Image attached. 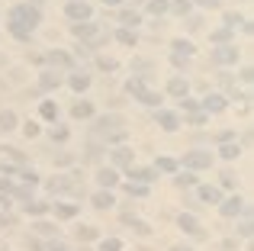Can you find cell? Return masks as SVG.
I'll use <instances>...</instances> for the list:
<instances>
[{"label":"cell","instance_id":"cell-2","mask_svg":"<svg viewBox=\"0 0 254 251\" xmlns=\"http://www.w3.org/2000/svg\"><path fill=\"white\" fill-rule=\"evenodd\" d=\"M212 161H216V155H212V151H206V148H187L184 158H180L177 164H184L187 171H193V174H196V171H209Z\"/></svg>","mask_w":254,"mask_h":251},{"label":"cell","instance_id":"cell-36","mask_svg":"<svg viewBox=\"0 0 254 251\" xmlns=\"http://www.w3.org/2000/svg\"><path fill=\"white\" fill-rule=\"evenodd\" d=\"M49 138H52V142H68V138H71V129L64 123H55L49 129Z\"/></svg>","mask_w":254,"mask_h":251},{"label":"cell","instance_id":"cell-27","mask_svg":"<svg viewBox=\"0 0 254 251\" xmlns=\"http://www.w3.org/2000/svg\"><path fill=\"white\" fill-rule=\"evenodd\" d=\"M177 168H180L177 158H168V155L155 158V171H158V174H177Z\"/></svg>","mask_w":254,"mask_h":251},{"label":"cell","instance_id":"cell-37","mask_svg":"<svg viewBox=\"0 0 254 251\" xmlns=\"http://www.w3.org/2000/svg\"><path fill=\"white\" fill-rule=\"evenodd\" d=\"M184 113H187V126H206V123H209V116H206L199 107H193V110H184Z\"/></svg>","mask_w":254,"mask_h":251},{"label":"cell","instance_id":"cell-10","mask_svg":"<svg viewBox=\"0 0 254 251\" xmlns=\"http://www.w3.org/2000/svg\"><path fill=\"white\" fill-rule=\"evenodd\" d=\"M196 200L206 203V206H219L222 203V187H216V184H196Z\"/></svg>","mask_w":254,"mask_h":251},{"label":"cell","instance_id":"cell-3","mask_svg":"<svg viewBox=\"0 0 254 251\" xmlns=\"http://www.w3.org/2000/svg\"><path fill=\"white\" fill-rule=\"evenodd\" d=\"M209 62H212V64H219V68H232V64H238V42H229V45H212Z\"/></svg>","mask_w":254,"mask_h":251},{"label":"cell","instance_id":"cell-7","mask_svg":"<svg viewBox=\"0 0 254 251\" xmlns=\"http://www.w3.org/2000/svg\"><path fill=\"white\" fill-rule=\"evenodd\" d=\"M106 155H110V168L135 164V148H129V145H113V148H106Z\"/></svg>","mask_w":254,"mask_h":251},{"label":"cell","instance_id":"cell-20","mask_svg":"<svg viewBox=\"0 0 254 251\" xmlns=\"http://www.w3.org/2000/svg\"><path fill=\"white\" fill-rule=\"evenodd\" d=\"M123 226H129L135 235H145V239L151 235V226H148V222L138 219V216H132V213H123Z\"/></svg>","mask_w":254,"mask_h":251},{"label":"cell","instance_id":"cell-46","mask_svg":"<svg viewBox=\"0 0 254 251\" xmlns=\"http://www.w3.org/2000/svg\"><path fill=\"white\" fill-rule=\"evenodd\" d=\"M23 135L26 138H39V135H42V126H39V123H26L23 126Z\"/></svg>","mask_w":254,"mask_h":251},{"label":"cell","instance_id":"cell-23","mask_svg":"<svg viewBox=\"0 0 254 251\" xmlns=\"http://www.w3.org/2000/svg\"><path fill=\"white\" fill-rule=\"evenodd\" d=\"M32 232L36 235H49V239H62V229H58L55 222H49V219H36L32 222Z\"/></svg>","mask_w":254,"mask_h":251},{"label":"cell","instance_id":"cell-6","mask_svg":"<svg viewBox=\"0 0 254 251\" xmlns=\"http://www.w3.org/2000/svg\"><path fill=\"white\" fill-rule=\"evenodd\" d=\"M64 16H68L71 23H87V19H93L90 0H68V3H64Z\"/></svg>","mask_w":254,"mask_h":251},{"label":"cell","instance_id":"cell-63","mask_svg":"<svg viewBox=\"0 0 254 251\" xmlns=\"http://www.w3.org/2000/svg\"><path fill=\"white\" fill-rule=\"evenodd\" d=\"M0 251H3V248H0Z\"/></svg>","mask_w":254,"mask_h":251},{"label":"cell","instance_id":"cell-4","mask_svg":"<svg viewBox=\"0 0 254 251\" xmlns=\"http://www.w3.org/2000/svg\"><path fill=\"white\" fill-rule=\"evenodd\" d=\"M245 209H248V200L238 193L222 196V203H219V216L222 219H238V216H245Z\"/></svg>","mask_w":254,"mask_h":251},{"label":"cell","instance_id":"cell-14","mask_svg":"<svg viewBox=\"0 0 254 251\" xmlns=\"http://www.w3.org/2000/svg\"><path fill=\"white\" fill-rule=\"evenodd\" d=\"M97 184H100V190H116L119 184H123V174H119L116 168H100L97 171Z\"/></svg>","mask_w":254,"mask_h":251},{"label":"cell","instance_id":"cell-19","mask_svg":"<svg viewBox=\"0 0 254 251\" xmlns=\"http://www.w3.org/2000/svg\"><path fill=\"white\" fill-rule=\"evenodd\" d=\"M171 55H180V58H193L196 55V45L190 42L187 36H180V39H174L171 42Z\"/></svg>","mask_w":254,"mask_h":251},{"label":"cell","instance_id":"cell-40","mask_svg":"<svg viewBox=\"0 0 254 251\" xmlns=\"http://www.w3.org/2000/svg\"><path fill=\"white\" fill-rule=\"evenodd\" d=\"M100 229L97 226H77V242H97Z\"/></svg>","mask_w":254,"mask_h":251},{"label":"cell","instance_id":"cell-54","mask_svg":"<svg viewBox=\"0 0 254 251\" xmlns=\"http://www.w3.org/2000/svg\"><path fill=\"white\" fill-rule=\"evenodd\" d=\"M71 161H74V158H71L68 151H62V155H55V164H62V168H68Z\"/></svg>","mask_w":254,"mask_h":251},{"label":"cell","instance_id":"cell-52","mask_svg":"<svg viewBox=\"0 0 254 251\" xmlns=\"http://www.w3.org/2000/svg\"><path fill=\"white\" fill-rule=\"evenodd\" d=\"M171 64H174V68H180V71H184L187 64H190V58H180V55H171Z\"/></svg>","mask_w":254,"mask_h":251},{"label":"cell","instance_id":"cell-30","mask_svg":"<svg viewBox=\"0 0 254 251\" xmlns=\"http://www.w3.org/2000/svg\"><path fill=\"white\" fill-rule=\"evenodd\" d=\"M110 39H116V42H123V45H138V32L135 29H123V26H119L116 32H110Z\"/></svg>","mask_w":254,"mask_h":251},{"label":"cell","instance_id":"cell-26","mask_svg":"<svg viewBox=\"0 0 254 251\" xmlns=\"http://www.w3.org/2000/svg\"><path fill=\"white\" fill-rule=\"evenodd\" d=\"M242 145H238V142H222V145H219V151H216V155L219 158H222V161H235V158L238 155H242Z\"/></svg>","mask_w":254,"mask_h":251},{"label":"cell","instance_id":"cell-48","mask_svg":"<svg viewBox=\"0 0 254 251\" xmlns=\"http://www.w3.org/2000/svg\"><path fill=\"white\" fill-rule=\"evenodd\" d=\"M45 251H71V248H68V242H62V239H52L49 245H45Z\"/></svg>","mask_w":254,"mask_h":251},{"label":"cell","instance_id":"cell-39","mask_svg":"<svg viewBox=\"0 0 254 251\" xmlns=\"http://www.w3.org/2000/svg\"><path fill=\"white\" fill-rule=\"evenodd\" d=\"M16 177H19L23 184H29V187H39V174H36L32 168H26V164H23V168H16Z\"/></svg>","mask_w":254,"mask_h":251},{"label":"cell","instance_id":"cell-44","mask_svg":"<svg viewBox=\"0 0 254 251\" xmlns=\"http://www.w3.org/2000/svg\"><path fill=\"white\" fill-rule=\"evenodd\" d=\"M225 29H232V32H235L238 29V26H245V16H242V13H225Z\"/></svg>","mask_w":254,"mask_h":251},{"label":"cell","instance_id":"cell-51","mask_svg":"<svg viewBox=\"0 0 254 251\" xmlns=\"http://www.w3.org/2000/svg\"><path fill=\"white\" fill-rule=\"evenodd\" d=\"M219 251H238V239H225L222 245H219Z\"/></svg>","mask_w":254,"mask_h":251},{"label":"cell","instance_id":"cell-41","mask_svg":"<svg viewBox=\"0 0 254 251\" xmlns=\"http://www.w3.org/2000/svg\"><path fill=\"white\" fill-rule=\"evenodd\" d=\"M151 68H155V64L145 62V58H135V62H132V71H135V77H142V81L151 74Z\"/></svg>","mask_w":254,"mask_h":251},{"label":"cell","instance_id":"cell-43","mask_svg":"<svg viewBox=\"0 0 254 251\" xmlns=\"http://www.w3.org/2000/svg\"><path fill=\"white\" fill-rule=\"evenodd\" d=\"M97 251H123V239L110 235V239H100V248Z\"/></svg>","mask_w":254,"mask_h":251},{"label":"cell","instance_id":"cell-55","mask_svg":"<svg viewBox=\"0 0 254 251\" xmlns=\"http://www.w3.org/2000/svg\"><path fill=\"white\" fill-rule=\"evenodd\" d=\"M26 248H32V251H45V245H42V242H39V239H32V235H29V239H26Z\"/></svg>","mask_w":254,"mask_h":251},{"label":"cell","instance_id":"cell-21","mask_svg":"<svg viewBox=\"0 0 254 251\" xmlns=\"http://www.w3.org/2000/svg\"><path fill=\"white\" fill-rule=\"evenodd\" d=\"M90 206H93V209H113V206H116V196H113V190H97V193L90 196Z\"/></svg>","mask_w":254,"mask_h":251},{"label":"cell","instance_id":"cell-25","mask_svg":"<svg viewBox=\"0 0 254 251\" xmlns=\"http://www.w3.org/2000/svg\"><path fill=\"white\" fill-rule=\"evenodd\" d=\"M116 19L123 23V29H138V26H142V13L138 10H123Z\"/></svg>","mask_w":254,"mask_h":251},{"label":"cell","instance_id":"cell-57","mask_svg":"<svg viewBox=\"0 0 254 251\" xmlns=\"http://www.w3.org/2000/svg\"><path fill=\"white\" fill-rule=\"evenodd\" d=\"M190 3H199V6H219L222 0H190Z\"/></svg>","mask_w":254,"mask_h":251},{"label":"cell","instance_id":"cell-17","mask_svg":"<svg viewBox=\"0 0 254 251\" xmlns=\"http://www.w3.org/2000/svg\"><path fill=\"white\" fill-rule=\"evenodd\" d=\"M90 74H87V71H71L68 74V87L74 90V94H87V90H90Z\"/></svg>","mask_w":254,"mask_h":251},{"label":"cell","instance_id":"cell-59","mask_svg":"<svg viewBox=\"0 0 254 251\" xmlns=\"http://www.w3.org/2000/svg\"><path fill=\"white\" fill-rule=\"evenodd\" d=\"M123 0H103V6H119Z\"/></svg>","mask_w":254,"mask_h":251},{"label":"cell","instance_id":"cell-1","mask_svg":"<svg viewBox=\"0 0 254 251\" xmlns=\"http://www.w3.org/2000/svg\"><path fill=\"white\" fill-rule=\"evenodd\" d=\"M39 19H42V13H39L32 3H16V6H10V13H6V23L19 26V29H26V32H36Z\"/></svg>","mask_w":254,"mask_h":251},{"label":"cell","instance_id":"cell-53","mask_svg":"<svg viewBox=\"0 0 254 251\" xmlns=\"http://www.w3.org/2000/svg\"><path fill=\"white\" fill-rule=\"evenodd\" d=\"M3 151H6V155H10L16 164H23V161H26V155H23V151H16V148H3Z\"/></svg>","mask_w":254,"mask_h":251},{"label":"cell","instance_id":"cell-34","mask_svg":"<svg viewBox=\"0 0 254 251\" xmlns=\"http://www.w3.org/2000/svg\"><path fill=\"white\" fill-rule=\"evenodd\" d=\"M39 116H42L45 123H55L58 120V103L55 100H42L39 103Z\"/></svg>","mask_w":254,"mask_h":251},{"label":"cell","instance_id":"cell-18","mask_svg":"<svg viewBox=\"0 0 254 251\" xmlns=\"http://www.w3.org/2000/svg\"><path fill=\"white\" fill-rule=\"evenodd\" d=\"M126 174H129V181H135V184H151L158 177V171L155 168H135V164H129Z\"/></svg>","mask_w":254,"mask_h":251},{"label":"cell","instance_id":"cell-45","mask_svg":"<svg viewBox=\"0 0 254 251\" xmlns=\"http://www.w3.org/2000/svg\"><path fill=\"white\" fill-rule=\"evenodd\" d=\"M235 184H238V181H235V171H222V177H219L216 187H229V190H232Z\"/></svg>","mask_w":254,"mask_h":251},{"label":"cell","instance_id":"cell-58","mask_svg":"<svg viewBox=\"0 0 254 251\" xmlns=\"http://www.w3.org/2000/svg\"><path fill=\"white\" fill-rule=\"evenodd\" d=\"M171 251H193V245H171Z\"/></svg>","mask_w":254,"mask_h":251},{"label":"cell","instance_id":"cell-11","mask_svg":"<svg viewBox=\"0 0 254 251\" xmlns=\"http://www.w3.org/2000/svg\"><path fill=\"white\" fill-rule=\"evenodd\" d=\"M49 213H55L58 222H68V219H77V213H81V206L77 203H64V200H55L49 206Z\"/></svg>","mask_w":254,"mask_h":251},{"label":"cell","instance_id":"cell-24","mask_svg":"<svg viewBox=\"0 0 254 251\" xmlns=\"http://www.w3.org/2000/svg\"><path fill=\"white\" fill-rule=\"evenodd\" d=\"M93 113H97V110H93V103L90 100H77L74 107H71V120H93Z\"/></svg>","mask_w":254,"mask_h":251},{"label":"cell","instance_id":"cell-5","mask_svg":"<svg viewBox=\"0 0 254 251\" xmlns=\"http://www.w3.org/2000/svg\"><path fill=\"white\" fill-rule=\"evenodd\" d=\"M42 64L45 68H62V71H77L74 68V55L71 52H62V49H52V52H45L42 55Z\"/></svg>","mask_w":254,"mask_h":251},{"label":"cell","instance_id":"cell-50","mask_svg":"<svg viewBox=\"0 0 254 251\" xmlns=\"http://www.w3.org/2000/svg\"><path fill=\"white\" fill-rule=\"evenodd\" d=\"M184 26H187L190 32H196L199 26H203V19H199V16H187V19H184Z\"/></svg>","mask_w":254,"mask_h":251},{"label":"cell","instance_id":"cell-31","mask_svg":"<svg viewBox=\"0 0 254 251\" xmlns=\"http://www.w3.org/2000/svg\"><path fill=\"white\" fill-rule=\"evenodd\" d=\"M209 39H212V45H229V42H235V32L225 29V26H219V29L209 32Z\"/></svg>","mask_w":254,"mask_h":251},{"label":"cell","instance_id":"cell-38","mask_svg":"<svg viewBox=\"0 0 254 251\" xmlns=\"http://www.w3.org/2000/svg\"><path fill=\"white\" fill-rule=\"evenodd\" d=\"M97 68L103 71V74H113V71L119 68V62H116L113 55H97Z\"/></svg>","mask_w":254,"mask_h":251},{"label":"cell","instance_id":"cell-22","mask_svg":"<svg viewBox=\"0 0 254 251\" xmlns=\"http://www.w3.org/2000/svg\"><path fill=\"white\" fill-rule=\"evenodd\" d=\"M135 100H138V103H145V107H155V110H161L164 97L158 94V90H151V87H142V90L135 94Z\"/></svg>","mask_w":254,"mask_h":251},{"label":"cell","instance_id":"cell-62","mask_svg":"<svg viewBox=\"0 0 254 251\" xmlns=\"http://www.w3.org/2000/svg\"><path fill=\"white\" fill-rule=\"evenodd\" d=\"M0 151H3V148H0Z\"/></svg>","mask_w":254,"mask_h":251},{"label":"cell","instance_id":"cell-9","mask_svg":"<svg viewBox=\"0 0 254 251\" xmlns=\"http://www.w3.org/2000/svg\"><path fill=\"white\" fill-rule=\"evenodd\" d=\"M64 84V74L55 68H42L39 71V94H49V90H58Z\"/></svg>","mask_w":254,"mask_h":251},{"label":"cell","instance_id":"cell-35","mask_svg":"<svg viewBox=\"0 0 254 251\" xmlns=\"http://www.w3.org/2000/svg\"><path fill=\"white\" fill-rule=\"evenodd\" d=\"M171 6V0H145V13L148 16H164Z\"/></svg>","mask_w":254,"mask_h":251},{"label":"cell","instance_id":"cell-15","mask_svg":"<svg viewBox=\"0 0 254 251\" xmlns=\"http://www.w3.org/2000/svg\"><path fill=\"white\" fill-rule=\"evenodd\" d=\"M164 94L168 97H177V100H184V97H190V81H187L184 74H174L168 81V87H164Z\"/></svg>","mask_w":254,"mask_h":251},{"label":"cell","instance_id":"cell-61","mask_svg":"<svg viewBox=\"0 0 254 251\" xmlns=\"http://www.w3.org/2000/svg\"><path fill=\"white\" fill-rule=\"evenodd\" d=\"M145 3V0H132V6H135V10H138V6H142Z\"/></svg>","mask_w":254,"mask_h":251},{"label":"cell","instance_id":"cell-32","mask_svg":"<svg viewBox=\"0 0 254 251\" xmlns=\"http://www.w3.org/2000/svg\"><path fill=\"white\" fill-rule=\"evenodd\" d=\"M123 190H126V196H138V200H145V196L151 193V187H148V184H135V181L123 184Z\"/></svg>","mask_w":254,"mask_h":251},{"label":"cell","instance_id":"cell-42","mask_svg":"<svg viewBox=\"0 0 254 251\" xmlns=\"http://www.w3.org/2000/svg\"><path fill=\"white\" fill-rule=\"evenodd\" d=\"M174 184H177V187L180 190H187V187H196V174H193V171H187V174H177V177H174Z\"/></svg>","mask_w":254,"mask_h":251},{"label":"cell","instance_id":"cell-47","mask_svg":"<svg viewBox=\"0 0 254 251\" xmlns=\"http://www.w3.org/2000/svg\"><path fill=\"white\" fill-rule=\"evenodd\" d=\"M238 235H242V239H251V219H242L235 226V239H238Z\"/></svg>","mask_w":254,"mask_h":251},{"label":"cell","instance_id":"cell-28","mask_svg":"<svg viewBox=\"0 0 254 251\" xmlns=\"http://www.w3.org/2000/svg\"><path fill=\"white\" fill-rule=\"evenodd\" d=\"M49 206H52V203H45V200H26L23 203L26 216H36V219H42V216L49 213Z\"/></svg>","mask_w":254,"mask_h":251},{"label":"cell","instance_id":"cell-16","mask_svg":"<svg viewBox=\"0 0 254 251\" xmlns=\"http://www.w3.org/2000/svg\"><path fill=\"white\" fill-rule=\"evenodd\" d=\"M155 123L161 126L164 132H177V129H180V116H177V113H171V110H164V107H161V110H155Z\"/></svg>","mask_w":254,"mask_h":251},{"label":"cell","instance_id":"cell-60","mask_svg":"<svg viewBox=\"0 0 254 251\" xmlns=\"http://www.w3.org/2000/svg\"><path fill=\"white\" fill-rule=\"evenodd\" d=\"M0 68H6V55H3V52H0Z\"/></svg>","mask_w":254,"mask_h":251},{"label":"cell","instance_id":"cell-56","mask_svg":"<svg viewBox=\"0 0 254 251\" xmlns=\"http://www.w3.org/2000/svg\"><path fill=\"white\" fill-rule=\"evenodd\" d=\"M10 190H13L10 177H0V193H3V196H10Z\"/></svg>","mask_w":254,"mask_h":251},{"label":"cell","instance_id":"cell-12","mask_svg":"<svg viewBox=\"0 0 254 251\" xmlns=\"http://www.w3.org/2000/svg\"><path fill=\"white\" fill-rule=\"evenodd\" d=\"M225 107H229V100H225V94H206V97H203V103H199V110H203L206 116L225 113Z\"/></svg>","mask_w":254,"mask_h":251},{"label":"cell","instance_id":"cell-8","mask_svg":"<svg viewBox=\"0 0 254 251\" xmlns=\"http://www.w3.org/2000/svg\"><path fill=\"white\" fill-rule=\"evenodd\" d=\"M119 129H126V120L119 113H106L93 123V135H103V138L110 135V132H119Z\"/></svg>","mask_w":254,"mask_h":251},{"label":"cell","instance_id":"cell-13","mask_svg":"<svg viewBox=\"0 0 254 251\" xmlns=\"http://www.w3.org/2000/svg\"><path fill=\"white\" fill-rule=\"evenodd\" d=\"M177 229H180V232H187V235H193V239H206V229H199L196 216H190V213H180L177 216Z\"/></svg>","mask_w":254,"mask_h":251},{"label":"cell","instance_id":"cell-49","mask_svg":"<svg viewBox=\"0 0 254 251\" xmlns=\"http://www.w3.org/2000/svg\"><path fill=\"white\" fill-rule=\"evenodd\" d=\"M216 142H235V129H225V132H216Z\"/></svg>","mask_w":254,"mask_h":251},{"label":"cell","instance_id":"cell-33","mask_svg":"<svg viewBox=\"0 0 254 251\" xmlns=\"http://www.w3.org/2000/svg\"><path fill=\"white\" fill-rule=\"evenodd\" d=\"M168 13H174V16H180V19H187V16L193 13V3H190V0H171Z\"/></svg>","mask_w":254,"mask_h":251},{"label":"cell","instance_id":"cell-29","mask_svg":"<svg viewBox=\"0 0 254 251\" xmlns=\"http://www.w3.org/2000/svg\"><path fill=\"white\" fill-rule=\"evenodd\" d=\"M16 113L13 110H0V135H10L13 129H16Z\"/></svg>","mask_w":254,"mask_h":251}]
</instances>
